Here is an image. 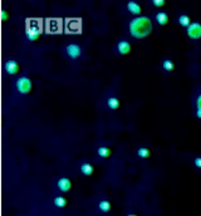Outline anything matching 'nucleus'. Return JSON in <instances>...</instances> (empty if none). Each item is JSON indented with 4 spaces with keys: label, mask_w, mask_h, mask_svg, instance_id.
<instances>
[{
    "label": "nucleus",
    "mask_w": 201,
    "mask_h": 216,
    "mask_svg": "<svg viewBox=\"0 0 201 216\" xmlns=\"http://www.w3.org/2000/svg\"><path fill=\"white\" fill-rule=\"evenodd\" d=\"M117 47H118V52H120L121 54H128L130 51H131V45H130L128 41H126V40L120 41Z\"/></svg>",
    "instance_id": "nucleus-7"
},
{
    "label": "nucleus",
    "mask_w": 201,
    "mask_h": 216,
    "mask_svg": "<svg viewBox=\"0 0 201 216\" xmlns=\"http://www.w3.org/2000/svg\"><path fill=\"white\" fill-rule=\"evenodd\" d=\"M162 67H163V69L165 70H167V72H171V70H173V63L171 62V61H169V59H166L163 63H162Z\"/></svg>",
    "instance_id": "nucleus-18"
},
{
    "label": "nucleus",
    "mask_w": 201,
    "mask_h": 216,
    "mask_svg": "<svg viewBox=\"0 0 201 216\" xmlns=\"http://www.w3.org/2000/svg\"><path fill=\"white\" fill-rule=\"evenodd\" d=\"M179 23L181 24L182 27H190V18L187 15H181L180 18H179Z\"/></svg>",
    "instance_id": "nucleus-15"
},
{
    "label": "nucleus",
    "mask_w": 201,
    "mask_h": 216,
    "mask_svg": "<svg viewBox=\"0 0 201 216\" xmlns=\"http://www.w3.org/2000/svg\"><path fill=\"white\" fill-rule=\"evenodd\" d=\"M16 89L18 92L23 93V94H27L31 90V82L29 78L27 77H20L18 80H16Z\"/></svg>",
    "instance_id": "nucleus-2"
},
{
    "label": "nucleus",
    "mask_w": 201,
    "mask_h": 216,
    "mask_svg": "<svg viewBox=\"0 0 201 216\" xmlns=\"http://www.w3.org/2000/svg\"><path fill=\"white\" fill-rule=\"evenodd\" d=\"M5 69L9 74H15L19 69V65L15 61H9V62H6V64H5Z\"/></svg>",
    "instance_id": "nucleus-6"
},
{
    "label": "nucleus",
    "mask_w": 201,
    "mask_h": 216,
    "mask_svg": "<svg viewBox=\"0 0 201 216\" xmlns=\"http://www.w3.org/2000/svg\"><path fill=\"white\" fill-rule=\"evenodd\" d=\"M39 34H40V30L38 29V28H31V29H29L28 30V33H27V37H28V39L29 40H37L38 39V37H39Z\"/></svg>",
    "instance_id": "nucleus-9"
},
{
    "label": "nucleus",
    "mask_w": 201,
    "mask_h": 216,
    "mask_svg": "<svg viewBox=\"0 0 201 216\" xmlns=\"http://www.w3.org/2000/svg\"><path fill=\"white\" fill-rule=\"evenodd\" d=\"M127 9H128L132 14H135V15H140V14H141V6H140L137 3H135V2H130V3L127 4Z\"/></svg>",
    "instance_id": "nucleus-8"
},
{
    "label": "nucleus",
    "mask_w": 201,
    "mask_h": 216,
    "mask_svg": "<svg viewBox=\"0 0 201 216\" xmlns=\"http://www.w3.org/2000/svg\"><path fill=\"white\" fill-rule=\"evenodd\" d=\"M196 106H197V110H201V94L199 96L197 101H196Z\"/></svg>",
    "instance_id": "nucleus-21"
},
{
    "label": "nucleus",
    "mask_w": 201,
    "mask_h": 216,
    "mask_svg": "<svg viewBox=\"0 0 201 216\" xmlns=\"http://www.w3.org/2000/svg\"><path fill=\"white\" fill-rule=\"evenodd\" d=\"M71 187H72V184L68 178H61L59 181H58V188H59L61 191H63V192L69 191Z\"/></svg>",
    "instance_id": "nucleus-5"
},
{
    "label": "nucleus",
    "mask_w": 201,
    "mask_h": 216,
    "mask_svg": "<svg viewBox=\"0 0 201 216\" xmlns=\"http://www.w3.org/2000/svg\"><path fill=\"white\" fill-rule=\"evenodd\" d=\"M97 152H98V155H99L100 157H103V159H107V157L111 155V149L108 148V147H99Z\"/></svg>",
    "instance_id": "nucleus-13"
},
{
    "label": "nucleus",
    "mask_w": 201,
    "mask_h": 216,
    "mask_svg": "<svg viewBox=\"0 0 201 216\" xmlns=\"http://www.w3.org/2000/svg\"><path fill=\"white\" fill-rule=\"evenodd\" d=\"M196 117L201 119V110H197V111H196Z\"/></svg>",
    "instance_id": "nucleus-23"
},
{
    "label": "nucleus",
    "mask_w": 201,
    "mask_h": 216,
    "mask_svg": "<svg viewBox=\"0 0 201 216\" xmlns=\"http://www.w3.org/2000/svg\"><path fill=\"white\" fill-rule=\"evenodd\" d=\"M67 53H68V55L71 58H73V59H75V58H78L82 53V49L79 48V45L77 44H69L68 47H67Z\"/></svg>",
    "instance_id": "nucleus-4"
},
{
    "label": "nucleus",
    "mask_w": 201,
    "mask_h": 216,
    "mask_svg": "<svg viewBox=\"0 0 201 216\" xmlns=\"http://www.w3.org/2000/svg\"><path fill=\"white\" fill-rule=\"evenodd\" d=\"M107 104H108V107H110L111 110H117V108L120 107V101L117 98H114V97H111L107 101Z\"/></svg>",
    "instance_id": "nucleus-12"
},
{
    "label": "nucleus",
    "mask_w": 201,
    "mask_h": 216,
    "mask_svg": "<svg viewBox=\"0 0 201 216\" xmlns=\"http://www.w3.org/2000/svg\"><path fill=\"white\" fill-rule=\"evenodd\" d=\"M156 20L158 24H161V25H165V24L167 23V20H169V16H167L166 13H157L156 14Z\"/></svg>",
    "instance_id": "nucleus-11"
},
{
    "label": "nucleus",
    "mask_w": 201,
    "mask_h": 216,
    "mask_svg": "<svg viewBox=\"0 0 201 216\" xmlns=\"http://www.w3.org/2000/svg\"><path fill=\"white\" fill-rule=\"evenodd\" d=\"M195 166L199 169H201V157H196L195 159Z\"/></svg>",
    "instance_id": "nucleus-20"
},
{
    "label": "nucleus",
    "mask_w": 201,
    "mask_h": 216,
    "mask_svg": "<svg viewBox=\"0 0 201 216\" xmlns=\"http://www.w3.org/2000/svg\"><path fill=\"white\" fill-rule=\"evenodd\" d=\"M187 35L191 39H200L201 38V24L200 23H191L187 28Z\"/></svg>",
    "instance_id": "nucleus-3"
},
{
    "label": "nucleus",
    "mask_w": 201,
    "mask_h": 216,
    "mask_svg": "<svg viewBox=\"0 0 201 216\" xmlns=\"http://www.w3.org/2000/svg\"><path fill=\"white\" fill-rule=\"evenodd\" d=\"M130 31L137 39L146 38L152 31V23L147 16H137L130 23Z\"/></svg>",
    "instance_id": "nucleus-1"
},
{
    "label": "nucleus",
    "mask_w": 201,
    "mask_h": 216,
    "mask_svg": "<svg viewBox=\"0 0 201 216\" xmlns=\"http://www.w3.org/2000/svg\"><path fill=\"white\" fill-rule=\"evenodd\" d=\"M2 18H3V20L8 19V13L6 11H2Z\"/></svg>",
    "instance_id": "nucleus-22"
},
{
    "label": "nucleus",
    "mask_w": 201,
    "mask_h": 216,
    "mask_svg": "<svg viewBox=\"0 0 201 216\" xmlns=\"http://www.w3.org/2000/svg\"><path fill=\"white\" fill-rule=\"evenodd\" d=\"M98 206H99V210L103 211V212H108L111 210V204L108 201H100Z\"/></svg>",
    "instance_id": "nucleus-14"
},
{
    "label": "nucleus",
    "mask_w": 201,
    "mask_h": 216,
    "mask_svg": "<svg viewBox=\"0 0 201 216\" xmlns=\"http://www.w3.org/2000/svg\"><path fill=\"white\" fill-rule=\"evenodd\" d=\"M153 5H156V6H162L163 4H165V2L163 0H153Z\"/></svg>",
    "instance_id": "nucleus-19"
},
{
    "label": "nucleus",
    "mask_w": 201,
    "mask_h": 216,
    "mask_svg": "<svg viewBox=\"0 0 201 216\" xmlns=\"http://www.w3.org/2000/svg\"><path fill=\"white\" fill-rule=\"evenodd\" d=\"M81 171H82L83 175L89 176V175L93 173V167H92V165H89V163H83L81 166Z\"/></svg>",
    "instance_id": "nucleus-10"
},
{
    "label": "nucleus",
    "mask_w": 201,
    "mask_h": 216,
    "mask_svg": "<svg viewBox=\"0 0 201 216\" xmlns=\"http://www.w3.org/2000/svg\"><path fill=\"white\" fill-rule=\"evenodd\" d=\"M127 216H137V215H133V214H130V215H127Z\"/></svg>",
    "instance_id": "nucleus-24"
},
{
    "label": "nucleus",
    "mask_w": 201,
    "mask_h": 216,
    "mask_svg": "<svg viewBox=\"0 0 201 216\" xmlns=\"http://www.w3.org/2000/svg\"><path fill=\"white\" fill-rule=\"evenodd\" d=\"M65 204H67V201H65V198L64 197H55L54 198V205L57 206V207H64L65 206Z\"/></svg>",
    "instance_id": "nucleus-17"
},
{
    "label": "nucleus",
    "mask_w": 201,
    "mask_h": 216,
    "mask_svg": "<svg viewBox=\"0 0 201 216\" xmlns=\"http://www.w3.org/2000/svg\"><path fill=\"white\" fill-rule=\"evenodd\" d=\"M138 156L141 157V159H147V157L150 156V151H148V148H145V147H141L138 151H137Z\"/></svg>",
    "instance_id": "nucleus-16"
}]
</instances>
